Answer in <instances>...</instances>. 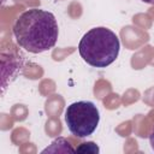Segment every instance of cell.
Segmentation results:
<instances>
[{
  "mask_svg": "<svg viewBox=\"0 0 154 154\" xmlns=\"http://www.w3.org/2000/svg\"><path fill=\"white\" fill-rule=\"evenodd\" d=\"M69 131L78 138L90 136L100 122V112L91 101H76L70 103L64 113Z\"/></svg>",
  "mask_w": 154,
  "mask_h": 154,
  "instance_id": "cell-3",
  "label": "cell"
},
{
  "mask_svg": "<svg viewBox=\"0 0 154 154\" xmlns=\"http://www.w3.org/2000/svg\"><path fill=\"white\" fill-rule=\"evenodd\" d=\"M25 58L24 55L14 49V47H10V52L6 53L4 49L1 51V72H2V95L5 94V89L7 84L13 82L24 69Z\"/></svg>",
  "mask_w": 154,
  "mask_h": 154,
  "instance_id": "cell-4",
  "label": "cell"
},
{
  "mask_svg": "<svg viewBox=\"0 0 154 154\" xmlns=\"http://www.w3.org/2000/svg\"><path fill=\"white\" fill-rule=\"evenodd\" d=\"M76 152H82V153H99V148L94 142H84L81 143V146L76 149Z\"/></svg>",
  "mask_w": 154,
  "mask_h": 154,
  "instance_id": "cell-5",
  "label": "cell"
},
{
  "mask_svg": "<svg viewBox=\"0 0 154 154\" xmlns=\"http://www.w3.org/2000/svg\"><path fill=\"white\" fill-rule=\"evenodd\" d=\"M141 1H143L146 4H149V5H154V0H141Z\"/></svg>",
  "mask_w": 154,
  "mask_h": 154,
  "instance_id": "cell-7",
  "label": "cell"
},
{
  "mask_svg": "<svg viewBox=\"0 0 154 154\" xmlns=\"http://www.w3.org/2000/svg\"><path fill=\"white\" fill-rule=\"evenodd\" d=\"M120 42L116 32L105 26L88 30L78 43L81 58L93 67L103 69L116 61Z\"/></svg>",
  "mask_w": 154,
  "mask_h": 154,
  "instance_id": "cell-2",
  "label": "cell"
},
{
  "mask_svg": "<svg viewBox=\"0 0 154 154\" xmlns=\"http://www.w3.org/2000/svg\"><path fill=\"white\" fill-rule=\"evenodd\" d=\"M13 35L17 43L29 53L49 51L55 46L59 36L55 16L41 8L24 11L13 24Z\"/></svg>",
  "mask_w": 154,
  "mask_h": 154,
  "instance_id": "cell-1",
  "label": "cell"
},
{
  "mask_svg": "<svg viewBox=\"0 0 154 154\" xmlns=\"http://www.w3.org/2000/svg\"><path fill=\"white\" fill-rule=\"evenodd\" d=\"M149 144H150L152 149L154 150V128H153V131H152V134L149 135Z\"/></svg>",
  "mask_w": 154,
  "mask_h": 154,
  "instance_id": "cell-6",
  "label": "cell"
}]
</instances>
